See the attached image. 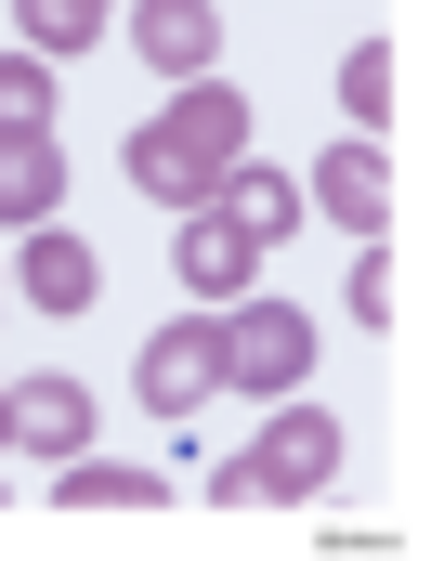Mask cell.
Wrapping results in <instances>:
<instances>
[{
  "label": "cell",
  "mask_w": 431,
  "mask_h": 561,
  "mask_svg": "<svg viewBox=\"0 0 431 561\" xmlns=\"http://www.w3.org/2000/svg\"><path fill=\"white\" fill-rule=\"evenodd\" d=\"M249 262H262V249H249L223 209H170V275H183V300H209V313L249 300Z\"/></svg>",
  "instance_id": "obj_7"
},
{
  "label": "cell",
  "mask_w": 431,
  "mask_h": 561,
  "mask_svg": "<svg viewBox=\"0 0 431 561\" xmlns=\"http://www.w3.org/2000/svg\"><path fill=\"white\" fill-rule=\"evenodd\" d=\"M300 196H314V222H353V236H379V222H393V157L353 131V144H327V157L300 170Z\"/></svg>",
  "instance_id": "obj_6"
},
{
  "label": "cell",
  "mask_w": 431,
  "mask_h": 561,
  "mask_svg": "<svg viewBox=\"0 0 431 561\" xmlns=\"http://www.w3.org/2000/svg\"><path fill=\"white\" fill-rule=\"evenodd\" d=\"M132 392H144V419H170V431H196V405L223 392V340L183 313V327H157L144 340V366H132Z\"/></svg>",
  "instance_id": "obj_4"
},
{
  "label": "cell",
  "mask_w": 431,
  "mask_h": 561,
  "mask_svg": "<svg viewBox=\"0 0 431 561\" xmlns=\"http://www.w3.org/2000/svg\"><path fill=\"white\" fill-rule=\"evenodd\" d=\"M13 26H26V53L53 66V53H92V26H105V0H13Z\"/></svg>",
  "instance_id": "obj_13"
},
{
  "label": "cell",
  "mask_w": 431,
  "mask_h": 561,
  "mask_svg": "<svg viewBox=\"0 0 431 561\" xmlns=\"http://www.w3.org/2000/svg\"><path fill=\"white\" fill-rule=\"evenodd\" d=\"M105 13H118V0H105Z\"/></svg>",
  "instance_id": "obj_19"
},
{
  "label": "cell",
  "mask_w": 431,
  "mask_h": 561,
  "mask_svg": "<svg viewBox=\"0 0 431 561\" xmlns=\"http://www.w3.org/2000/svg\"><path fill=\"white\" fill-rule=\"evenodd\" d=\"M13 444L26 457H79L92 444V392L79 379H13Z\"/></svg>",
  "instance_id": "obj_11"
},
{
  "label": "cell",
  "mask_w": 431,
  "mask_h": 561,
  "mask_svg": "<svg viewBox=\"0 0 431 561\" xmlns=\"http://www.w3.org/2000/svg\"><path fill=\"white\" fill-rule=\"evenodd\" d=\"M0 300H13V275H0Z\"/></svg>",
  "instance_id": "obj_18"
},
{
  "label": "cell",
  "mask_w": 431,
  "mask_h": 561,
  "mask_svg": "<svg viewBox=\"0 0 431 561\" xmlns=\"http://www.w3.org/2000/svg\"><path fill=\"white\" fill-rule=\"evenodd\" d=\"M0 275H13V300H26V313H92V300H105V262H92L66 222H26V249H13Z\"/></svg>",
  "instance_id": "obj_5"
},
{
  "label": "cell",
  "mask_w": 431,
  "mask_h": 561,
  "mask_svg": "<svg viewBox=\"0 0 431 561\" xmlns=\"http://www.w3.org/2000/svg\"><path fill=\"white\" fill-rule=\"evenodd\" d=\"M223 392H249V405H275V392H300L314 379V313L300 300H223Z\"/></svg>",
  "instance_id": "obj_2"
},
{
  "label": "cell",
  "mask_w": 431,
  "mask_h": 561,
  "mask_svg": "<svg viewBox=\"0 0 431 561\" xmlns=\"http://www.w3.org/2000/svg\"><path fill=\"white\" fill-rule=\"evenodd\" d=\"M66 209V144L53 131H0V222L26 236V222H53Z\"/></svg>",
  "instance_id": "obj_10"
},
{
  "label": "cell",
  "mask_w": 431,
  "mask_h": 561,
  "mask_svg": "<svg viewBox=\"0 0 431 561\" xmlns=\"http://www.w3.org/2000/svg\"><path fill=\"white\" fill-rule=\"evenodd\" d=\"M236 470H249V496L300 510V496H327V483H340V419H327L314 392H275V419H262V444H249Z\"/></svg>",
  "instance_id": "obj_3"
},
{
  "label": "cell",
  "mask_w": 431,
  "mask_h": 561,
  "mask_svg": "<svg viewBox=\"0 0 431 561\" xmlns=\"http://www.w3.org/2000/svg\"><path fill=\"white\" fill-rule=\"evenodd\" d=\"M132 13V53L157 79H209V53H223V13L209 0H118Z\"/></svg>",
  "instance_id": "obj_8"
},
{
  "label": "cell",
  "mask_w": 431,
  "mask_h": 561,
  "mask_svg": "<svg viewBox=\"0 0 431 561\" xmlns=\"http://www.w3.org/2000/svg\"><path fill=\"white\" fill-rule=\"evenodd\" d=\"M0 444H13V379H0Z\"/></svg>",
  "instance_id": "obj_17"
},
{
  "label": "cell",
  "mask_w": 431,
  "mask_h": 561,
  "mask_svg": "<svg viewBox=\"0 0 431 561\" xmlns=\"http://www.w3.org/2000/svg\"><path fill=\"white\" fill-rule=\"evenodd\" d=\"M53 496H66V510H157L170 483L132 470V457H92V444H79V457H53Z\"/></svg>",
  "instance_id": "obj_12"
},
{
  "label": "cell",
  "mask_w": 431,
  "mask_h": 561,
  "mask_svg": "<svg viewBox=\"0 0 431 561\" xmlns=\"http://www.w3.org/2000/svg\"><path fill=\"white\" fill-rule=\"evenodd\" d=\"M353 327H393V262H379V249L353 262Z\"/></svg>",
  "instance_id": "obj_16"
},
{
  "label": "cell",
  "mask_w": 431,
  "mask_h": 561,
  "mask_svg": "<svg viewBox=\"0 0 431 561\" xmlns=\"http://www.w3.org/2000/svg\"><path fill=\"white\" fill-rule=\"evenodd\" d=\"M209 209H223V222H236V236H249V249H287V236H300V209H314V196H300V170H262V157H236V170H223V183H209Z\"/></svg>",
  "instance_id": "obj_9"
},
{
  "label": "cell",
  "mask_w": 431,
  "mask_h": 561,
  "mask_svg": "<svg viewBox=\"0 0 431 561\" xmlns=\"http://www.w3.org/2000/svg\"><path fill=\"white\" fill-rule=\"evenodd\" d=\"M236 157H249V92L209 66V79H183V92L132 131V183L157 209H209V183H223Z\"/></svg>",
  "instance_id": "obj_1"
},
{
  "label": "cell",
  "mask_w": 431,
  "mask_h": 561,
  "mask_svg": "<svg viewBox=\"0 0 431 561\" xmlns=\"http://www.w3.org/2000/svg\"><path fill=\"white\" fill-rule=\"evenodd\" d=\"M340 118H353L366 144H379V118H393V53H379V39H366V53H340Z\"/></svg>",
  "instance_id": "obj_14"
},
{
  "label": "cell",
  "mask_w": 431,
  "mask_h": 561,
  "mask_svg": "<svg viewBox=\"0 0 431 561\" xmlns=\"http://www.w3.org/2000/svg\"><path fill=\"white\" fill-rule=\"evenodd\" d=\"M0 131H53V66L39 53H0Z\"/></svg>",
  "instance_id": "obj_15"
}]
</instances>
